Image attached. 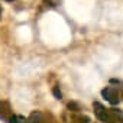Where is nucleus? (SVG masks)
Returning a JSON list of instances; mask_svg holds the SVG:
<instances>
[{"instance_id": "obj_3", "label": "nucleus", "mask_w": 123, "mask_h": 123, "mask_svg": "<svg viewBox=\"0 0 123 123\" xmlns=\"http://www.w3.org/2000/svg\"><path fill=\"white\" fill-rule=\"evenodd\" d=\"M9 123H26V120H25L22 116H13Z\"/></svg>"}, {"instance_id": "obj_6", "label": "nucleus", "mask_w": 123, "mask_h": 123, "mask_svg": "<svg viewBox=\"0 0 123 123\" xmlns=\"http://www.w3.org/2000/svg\"><path fill=\"white\" fill-rule=\"evenodd\" d=\"M6 2H13V0H6Z\"/></svg>"}, {"instance_id": "obj_5", "label": "nucleus", "mask_w": 123, "mask_h": 123, "mask_svg": "<svg viewBox=\"0 0 123 123\" xmlns=\"http://www.w3.org/2000/svg\"><path fill=\"white\" fill-rule=\"evenodd\" d=\"M52 93H54V96H55L56 98H61V91L58 90V87H55V88L52 90Z\"/></svg>"}, {"instance_id": "obj_1", "label": "nucleus", "mask_w": 123, "mask_h": 123, "mask_svg": "<svg viewBox=\"0 0 123 123\" xmlns=\"http://www.w3.org/2000/svg\"><path fill=\"white\" fill-rule=\"evenodd\" d=\"M101 94H103V97H104L109 103H111V104H116V103L119 101V98H117V93H116V90L111 88V87H106V88L101 91Z\"/></svg>"}, {"instance_id": "obj_2", "label": "nucleus", "mask_w": 123, "mask_h": 123, "mask_svg": "<svg viewBox=\"0 0 123 123\" xmlns=\"http://www.w3.org/2000/svg\"><path fill=\"white\" fill-rule=\"evenodd\" d=\"M94 109H96V114H97V117H98L101 122H107V123H110V122H111V120H110V117L107 116V113H106L104 107H103L100 103H94Z\"/></svg>"}, {"instance_id": "obj_4", "label": "nucleus", "mask_w": 123, "mask_h": 123, "mask_svg": "<svg viewBox=\"0 0 123 123\" xmlns=\"http://www.w3.org/2000/svg\"><path fill=\"white\" fill-rule=\"evenodd\" d=\"M68 107H70V109H74L75 111H78V110H81V107H80V106H78L77 103H70V104H68Z\"/></svg>"}]
</instances>
